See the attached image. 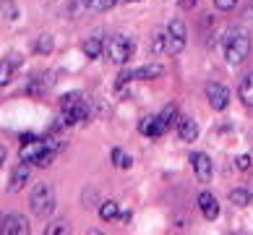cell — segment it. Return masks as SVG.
Listing matches in <instances>:
<instances>
[{"instance_id": "6da1fadb", "label": "cell", "mask_w": 253, "mask_h": 235, "mask_svg": "<svg viewBox=\"0 0 253 235\" xmlns=\"http://www.w3.org/2000/svg\"><path fill=\"white\" fill-rule=\"evenodd\" d=\"M251 52V37L246 29H232L227 34V42H224V55H227L230 65H240L248 58Z\"/></svg>"}, {"instance_id": "7a4b0ae2", "label": "cell", "mask_w": 253, "mask_h": 235, "mask_svg": "<svg viewBox=\"0 0 253 235\" xmlns=\"http://www.w3.org/2000/svg\"><path fill=\"white\" fill-rule=\"evenodd\" d=\"M29 204H32V212L37 217H47V214L55 209V191L50 183H37L32 188V196H29Z\"/></svg>"}, {"instance_id": "3957f363", "label": "cell", "mask_w": 253, "mask_h": 235, "mask_svg": "<svg viewBox=\"0 0 253 235\" xmlns=\"http://www.w3.org/2000/svg\"><path fill=\"white\" fill-rule=\"evenodd\" d=\"M105 52L110 55V60H112V63L123 65V63L130 60V55H133V42H130L128 37L118 34V37H112L110 42H105Z\"/></svg>"}, {"instance_id": "277c9868", "label": "cell", "mask_w": 253, "mask_h": 235, "mask_svg": "<svg viewBox=\"0 0 253 235\" xmlns=\"http://www.w3.org/2000/svg\"><path fill=\"white\" fill-rule=\"evenodd\" d=\"M0 233L3 235H26L29 233V222L24 214H5L0 222Z\"/></svg>"}, {"instance_id": "5b68a950", "label": "cell", "mask_w": 253, "mask_h": 235, "mask_svg": "<svg viewBox=\"0 0 253 235\" xmlns=\"http://www.w3.org/2000/svg\"><path fill=\"white\" fill-rule=\"evenodd\" d=\"M206 99H209V105L211 110H224L230 105V89L227 87H222V84H209L206 87Z\"/></svg>"}, {"instance_id": "8992f818", "label": "cell", "mask_w": 253, "mask_h": 235, "mask_svg": "<svg viewBox=\"0 0 253 235\" xmlns=\"http://www.w3.org/2000/svg\"><path fill=\"white\" fill-rule=\"evenodd\" d=\"M191 165H193V173H196V178H199L201 183H209L211 181L214 167H211V159L206 157L204 152H193L191 154Z\"/></svg>"}, {"instance_id": "52a82bcc", "label": "cell", "mask_w": 253, "mask_h": 235, "mask_svg": "<svg viewBox=\"0 0 253 235\" xmlns=\"http://www.w3.org/2000/svg\"><path fill=\"white\" fill-rule=\"evenodd\" d=\"M86 115H89L86 102L79 99V102H73V105L63 107V120H60V123H65V126H73V123H81V120H86Z\"/></svg>"}, {"instance_id": "ba28073f", "label": "cell", "mask_w": 253, "mask_h": 235, "mask_svg": "<svg viewBox=\"0 0 253 235\" xmlns=\"http://www.w3.org/2000/svg\"><path fill=\"white\" fill-rule=\"evenodd\" d=\"M29 175H32V167H29V162H24L21 159V165L16 167V170L11 173V183H8V191L11 193H18L24 188V183L29 181Z\"/></svg>"}, {"instance_id": "9c48e42d", "label": "cell", "mask_w": 253, "mask_h": 235, "mask_svg": "<svg viewBox=\"0 0 253 235\" xmlns=\"http://www.w3.org/2000/svg\"><path fill=\"white\" fill-rule=\"evenodd\" d=\"M199 209H201V214H204V220H209V222L219 217V201L214 199L209 191H204V193L199 196Z\"/></svg>"}, {"instance_id": "30bf717a", "label": "cell", "mask_w": 253, "mask_h": 235, "mask_svg": "<svg viewBox=\"0 0 253 235\" xmlns=\"http://www.w3.org/2000/svg\"><path fill=\"white\" fill-rule=\"evenodd\" d=\"M138 131L149 139H157V136L165 134V126L159 123V115H146V118H141V123H138Z\"/></svg>"}, {"instance_id": "8fae6325", "label": "cell", "mask_w": 253, "mask_h": 235, "mask_svg": "<svg viewBox=\"0 0 253 235\" xmlns=\"http://www.w3.org/2000/svg\"><path fill=\"white\" fill-rule=\"evenodd\" d=\"M162 73H165V65L149 63V65H141V68L133 71V81H152V79H159Z\"/></svg>"}, {"instance_id": "7c38bea8", "label": "cell", "mask_w": 253, "mask_h": 235, "mask_svg": "<svg viewBox=\"0 0 253 235\" xmlns=\"http://www.w3.org/2000/svg\"><path fill=\"white\" fill-rule=\"evenodd\" d=\"M177 136L183 141H196L199 139V123L193 118H180L177 120Z\"/></svg>"}, {"instance_id": "4fadbf2b", "label": "cell", "mask_w": 253, "mask_h": 235, "mask_svg": "<svg viewBox=\"0 0 253 235\" xmlns=\"http://www.w3.org/2000/svg\"><path fill=\"white\" fill-rule=\"evenodd\" d=\"M18 55H8V58L0 60V87H5V84H11L13 79V71L18 68Z\"/></svg>"}, {"instance_id": "5bb4252c", "label": "cell", "mask_w": 253, "mask_h": 235, "mask_svg": "<svg viewBox=\"0 0 253 235\" xmlns=\"http://www.w3.org/2000/svg\"><path fill=\"white\" fill-rule=\"evenodd\" d=\"M44 146H47V141H44V139L26 141V144H21V159H24V162H34L37 154H40Z\"/></svg>"}, {"instance_id": "9a60e30c", "label": "cell", "mask_w": 253, "mask_h": 235, "mask_svg": "<svg viewBox=\"0 0 253 235\" xmlns=\"http://www.w3.org/2000/svg\"><path fill=\"white\" fill-rule=\"evenodd\" d=\"M81 50H84L86 58L97 60V58H102V52H105V42H102L99 37H91V40H86V42L81 45Z\"/></svg>"}, {"instance_id": "2e32d148", "label": "cell", "mask_w": 253, "mask_h": 235, "mask_svg": "<svg viewBox=\"0 0 253 235\" xmlns=\"http://www.w3.org/2000/svg\"><path fill=\"white\" fill-rule=\"evenodd\" d=\"M177 120H180L177 105H165L162 112H159V123L165 126V131H167V128H172V126H177Z\"/></svg>"}, {"instance_id": "e0dca14e", "label": "cell", "mask_w": 253, "mask_h": 235, "mask_svg": "<svg viewBox=\"0 0 253 235\" xmlns=\"http://www.w3.org/2000/svg\"><path fill=\"white\" fill-rule=\"evenodd\" d=\"M238 94H240V99L246 102L248 107H253V73H248V76L240 81V89H238Z\"/></svg>"}, {"instance_id": "ac0fdd59", "label": "cell", "mask_w": 253, "mask_h": 235, "mask_svg": "<svg viewBox=\"0 0 253 235\" xmlns=\"http://www.w3.org/2000/svg\"><path fill=\"white\" fill-rule=\"evenodd\" d=\"M118 214H120V209H118V201H102V206H99V220L110 222V220H115Z\"/></svg>"}, {"instance_id": "d6986e66", "label": "cell", "mask_w": 253, "mask_h": 235, "mask_svg": "<svg viewBox=\"0 0 253 235\" xmlns=\"http://www.w3.org/2000/svg\"><path fill=\"white\" fill-rule=\"evenodd\" d=\"M112 162H115V167H120V170H128V167L133 165V159H130L123 149H112Z\"/></svg>"}, {"instance_id": "ffe728a7", "label": "cell", "mask_w": 253, "mask_h": 235, "mask_svg": "<svg viewBox=\"0 0 253 235\" xmlns=\"http://www.w3.org/2000/svg\"><path fill=\"white\" fill-rule=\"evenodd\" d=\"M47 87H50V81H44L42 76H34L32 84L26 87V92H29L32 97H40V94H44V89H47Z\"/></svg>"}, {"instance_id": "44dd1931", "label": "cell", "mask_w": 253, "mask_h": 235, "mask_svg": "<svg viewBox=\"0 0 253 235\" xmlns=\"http://www.w3.org/2000/svg\"><path fill=\"white\" fill-rule=\"evenodd\" d=\"M230 201L235 206H248L251 204V193L246 188H235V191H230Z\"/></svg>"}, {"instance_id": "7402d4cb", "label": "cell", "mask_w": 253, "mask_h": 235, "mask_svg": "<svg viewBox=\"0 0 253 235\" xmlns=\"http://www.w3.org/2000/svg\"><path fill=\"white\" fill-rule=\"evenodd\" d=\"M185 47V40L183 37H172V34H167V47H165V52L167 55H177Z\"/></svg>"}, {"instance_id": "603a6c76", "label": "cell", "mask_w": 253, "mask_h": 235, "mask_svg": "<svg viewBox=\"0 0 253 235\" xmlns=\"http://www.w3.org/2000/svg\"><path fill=\"white\" fill-rule=\"evenodd\" d=\"M34 50H37V55H50L52 52V37L50 34H42L40 40H37Z\"/></svg>"}, {"instance_id": "cb8c5ba5", "label": "cell", "mask_w": 253, "mask_h": 235, "mask_svg": "<svg viewBox=\"0 0 253 235\" xmlns=\"http://www.w3.org/2000/svg\"><path fill=\"white\" fill-rule=\"evenodd\" d=\"M118 0H84V5L89 8V11H107V8H112Z\"/></svg>"}, {"instance_id": "d4e9b609", "label": "cell", "mask_w": 253, "mask_h": 235, "mask_svg": "<svg viewBox=\"0 0 253 235\" xmlns=\"http://www.w3.org/2000/svg\"><path fill=\"white\" fill-rule=\"evenodd\" d=\"M167 34H172V37H183V40H185V24L180 21V18H172V21L167 24Z\"/></svg>"}, {"instance_id": "484cf974", "label": "cell", "mask_w": 253, "mask_h": 235, "mask_svg": "<svg viewBox=\"0 0 253 235\" xmlns=\"http://www.w3.org/2000/svg\"><path fill=\"white\" fill-rule=\"evenodd\" d=\"M165 47H167V34H154V40H152V55H159V52H165Z\"/></svg>"}, {"instance_id": "4316f807", "label": "cell", "mask_w": 253, "mask_h": 235, "mask_svg": "<svg viewBox=\"0 0 253 235\" xmlns=\"http://www.w3.org/2000/svg\"><path fill=\"white\" fill-rule=\"evenodd\" d=\"M214 5H217L219 11H232V8L238 5V0H214Z\"/></svg>"}, {"instance_id": "83f0119b", "label": "cell", "mask_w": 253, "mask_h": 235, "mask_svg": "<svg viewBox=\"0 0 253 235\" xmlns=\"http://www.w3.org/2000/svg\"><path fill=\"white\" fill-rule=\"evenodd\" d=\"M44 233H47V235H63V233H68V228H65L63 222H58V225H50Z\"/></svg>"}, {"instance_id": "f1b7e54d", "label": "cell", "mask_w": 253, "mask_h": 235, "mask_svg": "<svg viewBox=\"0 0 253 235\" xmlns=\"http://www.w3.org/2000/svg\"><path fill=\"white\" fill-rule=\"evenodd\" d=\"M235 165L240 167V170H248V167H251V154H240V157L235 159Z\"/></svg>"}, {"instance_id": "f546056e", "label": "cell", "mask_w": 253, "mask_h": 235, "mask_svg": "<svg viewBox=\"0 0 253 235\" xmlns=\"http://www.w3.org/2000/svg\"><path fill=\"white\" fill-rule=\"evenodd\" d=\"M177 3H180V8H183V11H191V8L196 5V0H177Z\"/></svg>"}, {"instance_id": "4dcf8cb0", "label": "cell", "mask_w": 253, "mask_h": 235, "mask_svg": "<svg viewBox=\"0 0 253 235\" xmlns=\"http://www.w3.org/2000/svg\"><path fill=\"white\" fill-rule=\"evenodd\" d=\"M5 157H8V152H5V146L0 144V167H3V162H5Z\"/></svg>"}, {"instance_id": "1f68e13d", "label": "cell", "mask_w": 253, "mask_h": 235, "mask_svg": "<svg viewBox=\"0 0 253 235\" xmlns=\"http://www.w3.org/2000/svg\"><path fill=\"white\" fill-rule=\"evenodd\" d=\"M118 3H138V0H118Z\"/></svg>"}]
</instances>
